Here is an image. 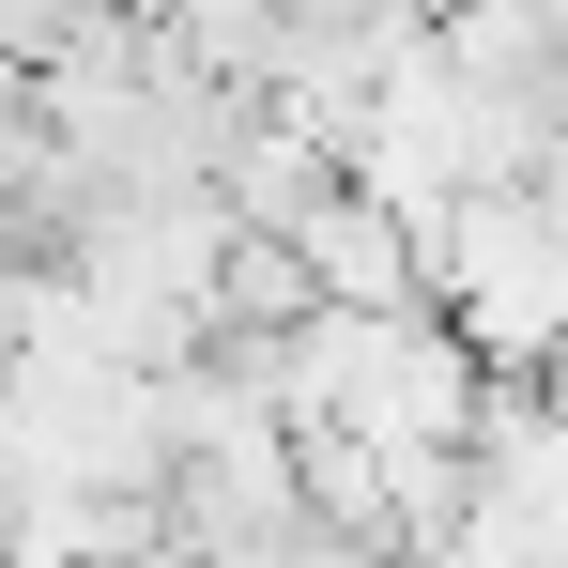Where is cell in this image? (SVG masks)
<instances>
[{
  "label": "cell",
  "instance_id": "6da1fadb",
  "mask_svg": "<svg viewBox=\"0 0 568 568\" xmlns=\"http://www.w3.org/2000/svg\"><path fill=\"white\" fill-rule=\"evenodd\" d=\"M292 262H307V292H323V307H430V231H415V215H384L369 185H338L323 200V215H307V231H292Z\"/></svg>",
  "mask_w": 568,
  "mask_h": 568
}]
</instances>
